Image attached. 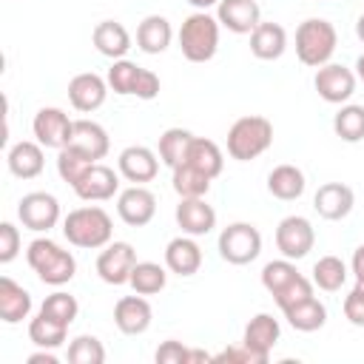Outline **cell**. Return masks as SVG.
<instances>
[{"mask_svg": "<svg viewBox=\"0 0 364 364\" xmlns=\"http://www.w3.org/2000/svg\"><path fill=\"white\" fill-rule=\"evenodd\" d=\"M151 318H154V310H151L148 299L139 296V293L136 296H122L114 304V324L125 336H142L151 327Z\"/></svg>", "mask_w": 364, "mask_h": 364, "instance_id": "16", "label": "cell"}, {"mask_svg": "<svg viewBox=\"0 0 364 364\" xmlns=\"http://www.w3.org/2000/svg\"><path fill=\"white\" fill-rule=\"evenodd\" d=\"M188 165H193L196 171H202L205 176L216 179L225 168V156L219 151V145L213 139H205V136H193L191 148H188V156H185Z\"/></svg>", "mask_w": 364, "mask_h": 364, "instance_id": "30", "label": "cell"}, {"mask_svg": "<svg viewBox=\"0 0 364 364\" xmlns=\"http://www.w3.org/2000/svg\"><path fill=\"white\" fill-rule=\"evenodd\" d=\"M117 213L125 225L145 228L156 213V196L142 185H131L117 193Z\"/></svg>", "mask_w": 364, "mask_h": 364, "instance_id": "13", "label": "cell"}, {"mask_svg": "<svg viewBox=\"0 0 364 364\" xmlns=\"http://www.w3.org/2000/svg\"><path fill=\"white\" fill-rule=\"evenodd\" d=\"M282 313H284L287 324L293 330H299V333H316V330H321L327 324V307L316 296H310L304 301H296V304L284 307Z\"/></svg>", "mask_w": 364, "mask_h": 364, "instance_id": "27", "label": "cell"}, {"mask_svg": "<svg viewBox=\"0 0 364 364\" xmlns=\"http://www.w3.org/2000/svg\"><path fill=\"white\" fill-rule=\"evenodd\" d=\"M310 296H313V279L299 276V279L290 282L284 290H279V293L273 296V301L279 304V310H284V307H290V304H296V301H304V299H310Z\"/></svg>", "mask_w": 364, "mask_h": 364, "instance_id": "42", "label": "cell"}, {"mask_svg": "<svg viewBox=\"0 0 364 364\" xmlns=\"http://www.w3.org/2000/svg\"><path fill=\"white\" fill-rule=\"evenodd\" d=\"M279 336H282L279 321H276L270 313H256V316L247 321V327H245L242 344L250 347L253 353H259V355L267 361V358H270V350H273L276 341H279Z\"/></svg>", "mask_w": 364, "mask_h": 364, "instance_id": "22", "label": "cell"}, {"mask_svg": "<svg viewBox=\"0 0 364 364\" xmlns=\"http://www.w3.org/2000/svg\"><path fill=\"white\" fill-rule=\"evenodd\" d=\"M105 347L97 336H77L68 344V364H102Z\"/></svg>", "mask_w": 364, "mask_h": 364, "instance_id": "41", "label": "cell"}, {"mask_svg": "<svg viewBox=\"0 0 364 364\" xmlns=\"http://www.w3.org/2000/svg\"><path fill=\"white\" fill-rule=\"evenodd\" d=\"M307 188V179H304V171L296 168V165H276L270 173H267V191L282 199V202H293L304 193Z\"/></svg>", "mask_w": 364, "mask_h": 364, "instance_id": "29", "label": "cell"}, {"mask_svg": "<svg viewBox=\"0 0 364 364\" xmlns=\"http://www.w3.org/2000/svg\"><path fill=\"white\" fill-rule=\"evenodd\" d=\"M355 71H350L347 65L341 63H327L321 68H316V77H313V85L318 91V97L330 105H341L347 102L353 94H355Z\"/></svg>", "mask_w": 364, "mask_h": 364, "instance_id": "10", "label": "cell"}, {"mask_svg": "<svg viewBox=\"0 0 364 364\" xmlns=\"http://www.w3.org/2000/svg\"><path fill=\"white\" fill-rule=\"evenodd\" d=\"M344 318L355 327H364V293H358L355 287L344 296Z\"/></svg>", "mask_w": 364, "mask_h": 364, "instance_id": "46", "label": "cell"}, {"mask_svg": "<svg viewBox=\"0 0 364 364\" xmlns=\"http://www.w3.org/2000/svg\"><path fill=\"white\" fill-rule=\"evenodd\" d=\"M355 290H358V293H364V279H355Z\"/></svg>", "mask_w": 364, "mask_h": 364, "instance_id": "53", "label": "cell"}, {"mask_svg": "<svg viewBox=\"0 0 364 364\" xmlns=\"http://www.w3.org/2000/svg\"><path fill=\"white\" fill-rule=\"evenodd\" d=\"M179 48L188 63H208L219 48V20L208 11H193L182 20Z\"/></svg>", "mask_w": 364, "mask_h": 364, "instance_id": "5", "label": "cell"}, {"mask_svg": "<svg viewBox=\"0 0 364 364\" xmlns=\"http://www.w3.org/2000/svg\"><path fill=\"white\" fill-rule=\"evenodd\" d=\"M117 171H119V176H125L128 182L145 185V182H151V179L159 173V159H156V154H154L151 148H145V145H128V148L119 154V159H117Z\"/></svg>", "mask_w": 364, "mask_h": 364, "instance_id": "17", "label": "cell"}, {"mask_svg": "<svg viewBox=\"0 0 364 364\" xmlns=\"http://www.w3.org/2000/svg\"><path fill=\"white\" fill-rule=\"evenodd\" d=\"M350 270L355 279H364V245H358L353 250V262H350Z\"/></svg>", "mask_w": 364, "mask_h": 364, "instance_id": "49", "label": "cell"}, {"mask_svg": "<svg viewBox=\"0 0 364 364\" xmlns=\"http://www.w3.org/2000/svg\"><path fill=\"white\" fill-rule=\"evenodd\" d=\"M262 253V233L250 222H233L219 233V256L228 264H250Z\"/></svg>", "mask_w": 364, "mask_h": 364, "instance_id": "6", "label": "cell"}, {"mask_svg": "<svg viewBox=\"0 0 364 364\" xmlns=\"http://www.w3.org/2000/svg\"><path fill=\"white\" fill-rule=\"evenodd\" d=\"M91 165H94V159H88L85 154L74 151L71 145L60 148V154H57V173H60V179H63V182H68L71 188L80 182V176H82Z\"/></svg>", "mask_w": 364, "mask_h": 364, "instance_id": "39", "label": "cell"}, {"mask_svg": "<svg viewBox=\"0 0 364 364\" xmlns=\"http://www.w3.org/2000/svg\"><path fill=\"white\" fill-rule=\"evenodd\" d=\"M17 253H20V230L11 222H3L0 225V262L9 264Z\"/></svg>", "mask_w": 364, "mask_h": 364, "instance_id": "44", "label": "cell"}, {"mask_svg": "<svg viewBox=\"0 0 364 364\" xmlns=\"http://www.w3.org/2000/svg\"><path fill=\"white\" fill-rule=\"evenodd\" d=\"M173 216H176V225L182 228V233H188V236H208L216 228V210L205 202V196L179 199Z\"/></svg>", "mask_w": 364, "mask_h": 364, "instance_id": "18", "label": "cell"}, {"mask_svg": "<svg viewBox=\"0 0 364 364\" xmlns=\"http://www.w3.org/2000/svg\"><path fill=\"white\" fill-rule=\"evenodd\" d=\"M316 245V230L304 216H284L276 225V247L284 259H304Z\"/></svg>", "mask_w": 364, "mask_h": 364, "instance_id": "8", "label": "cell"}, {"mask_svg": "<svg viewBox=\"0 0 364 364\" xmlns=\"http://www.w3.org/2000/svg\"><path fill=\"white\" fill-rule=\"evenodd\" d=\"M40 313L68 327V324L77 318V313H80V304H77V299H74L71 293H65V290H57V293L46 296V301L40 304Z\"/></svg>", "mask_w": 364, "mask_h": 364, "instance_id": "40", "label": "cell"}, {"mask_svg": "<svg viewBox=\"0 0 364 364\" xmlns=\"http://www.w3.org/2000/svg\"><path fill=\"white\" fill-rule=\"evenodd\" d=\"M31 131L37 136V142L43 148H65L71 142V131H74V119L63 111V108H40L31 119Z\"/></svg>", "mask_w": 364, "mask_h": 364, "instance_id": "11", "label": "cell"}, {"mask_svg": "<svg viewBox=\"0 0 364 364\" xmlns=\"http://www.w3.org/2000/svg\"><path fill=\"white\" fill-rule=\"evenodd\" d=\"M134 264H136V250L128 242H108L97 256V276L105 284L119 287L131 282Z\"/></svg>", "mask_w": 364, "mask_h": 364, "instance_id": "9", "label": "cell"}, {"mask_svg": "<svg viewBox=\"0 0 364 364\" xmlns=\"http://www.w3.org/2000/svg\"><path fill=\"white\" fill-rule=\"evenodd\" d=\"M191 142H193V134L188 128H168V131H162V136H159V159L173 171L176 165L185 162Z\"/></svg>", "mask_w": 364, "mask_h": 364, "instance_id": "32", "label": "cell"}, {"mask_svg": "<svg viewBox=\"0 0 364 364\" xmlns=\"http://www.w3.org/2000/svg\"><path fill=\"white\" fill-rule=\"evenodd\" d=\"M63 236L82 250H100L114 239V222L100 205H82L63 219Z\"/></svg>", "mask_w": 364, "mask_h": 364, "instance_id": "1", "label": "cell"}, {"mask_svg": "<svg viewBox=\"0 0 364 364\" xmlns=\"http://www.w3.org/2000/svg\"><path fill=\"white\" fill-rule=\"evenodd\" d=\"M336 43H338V34L330 20L307 17L296 28V57L310 68L327 65L330 57L336 54Z\"/></svg>", "mask_w": 364, "mask_h": 364, "instance_id": "4", "label": "cell"}, {"mask_svg": "<svg viewBox=\"0 0 364 364\" xmlns=\"http://www.w3.org/2000/svg\"><path fill=\"white\" fill-rule=\"evenodd\" d=\"M156 94H159V77H156L154 71L142 68V74H139V80H136L134 97H139V100H154Z\"/></svg>", "mask_w": 364, "mask_h": 364, "instance_id": "47", "label": "cell"}, {"mask_svg": "<svg viewBox=\"0 0 364 364\" xmlns=\"http://www.w3.org/2000/svg\"><path fill=\"white\" fill-rule=\"evenodd\" d=\"M65 336H68V327L37 313L31 321H28V338L34 347H46V350H57L65 344Z\"/></svg>", "mask_w": 364, "mask_h": 364, "instance_id": "31", "label": "cell"}, {"mask_svg": "<svg viewBox=\"0 0 364 364\" xmlns=\"http://www.w3.org/2000/svg\"><path fill=\"white\" fill-rule=\"evenodd\" d=\"M108 97V80H102L94 71H82L77 77H71L68 82V102L80 111V114H91L97 111Z\"/></svg>", "mask_w": 364, "mask_h": 364, "instance_id": "15", "label": "cell"}, {"mask_svg": "<svg viewBox=\"0 0 364 364\" xmlns=\"http://www.w3.org/2000/svg\"><path fill=\"white\" fill-rule=\"evenodd\" d=\"M188 3H191V6H196L199 11H208L210 6H219V0H188Z\"/></svg>", "mask_w": 364, "mask_h": 364, "instance_id": "50", "label": "cell"}, {"mask_svg": "<svg viewBox=\"0 0 364 364\" xmlns=\"http://www.w3.org/2000/svg\"><path fill=\"white\" fill-rule=\"evenodd\" d=\"M139 74H142V68H139L136 63H131V60L122 57V60H114V63H111L105 80H108V88H111L114 94L128 97V94L136 91V80H139Z\"/></svg>", "mask_w": 364, "mask_h": 364, "instance_id": "37", "label": "cell"}, {"mask_svg": "<svg viewBox=\"0 0 364 364\" xmlns=\"http://www.w3.org/2000/svg\"><path fill=\"white\" fill-rule=\"evenodd\" d=\"M301 273L296 270V264H293V259H276V262H267L264 267H262V284H264V290L270 293V296H276L279 290H284L290 282H296Z\"/></svg>", "mask_w": 364, "mask_h": 364, "instance_id": "38", "label": "cell"}, {"mask_svg": "<svg viewBox=\"0 0 364 364\" xmlns=\"http://www.w3.org/2000/svg\"><path fill=\"white\" fill-rule=\"evenodd\" d=\"M355 37H358V40L364 43V14H361V17L355 20Z\"/></svg>", "mask_w": 364, "mask_h": 364, "instance_id": "52", "label": "cell"}, {"mask_svg": "<svg viewBox=\"0 0 364 364\" xmlns=\"http://www.w3.org/2000/svg\"><path fill=\"white\" fill-rule=\"evenodd\" d=\"M26 262H28V267L37 273V279H40L43 284H51V287L68 284V282L74 279V273H77V259H74V253L65 250V247H60V245H57L54 239H48V236H40V239H34V242L28 245Z\"/></svg>", "mask_w": 364, "mask_h": 364, "instance_id": "2", "label": "cell"}, {"mask_svg": "<svg viewBox=\"0 0 364 364\" xmlns=\"http://www.w3.org/2000/svg\"><path fill=\"white\" fill-rule=\"evenodd\" d=\"M347 264L338 259V256H321L316 264H313V284L324 293H336L344 287L347 282Z\"/></svg>", "mask_w": 364, "mask_h": 364, "instance_id": "34", "label": "cell"}, {"mask_svg": "<svg viewBox=\"0 0 364 364\" xmlns=\"http://www.w3.org/2000/svg\"><path fill=\"white\" fill-rule=\"evenodd\" d=\"M6 162H9V171L17 179H34V176L43 173V165H46L43 145L40 142H31V139H20V142H14L9 148Z\"/></svg>", "mask_w": 364, "mask_h": 364, "instance_id": "23", "label": "cell"}, {"mask_svg": "<svg viewBox=\"0 0 364 364\" xmlns=\"http://www.w3.org/2000/svg\"><path fill=\"white\" fill-rule=\"evenodd\" d=\"M213 361H228V364H267L259 353H253L250 347H245V344H236V347H228V350H222L219 355H213Z\"/></svg>", "mask_w": 364, "mask_h": 364, "instance_id": "45", "label": "cell"}, {"mask_svg": "<svg viewBox=\"0 0 364 364\" xmlns=\"http://www.w3.org/2000/svg\"><path fill=\"white\" fill-rule=\"evenodd\" d=\"M273 145V122L267 117L250 114L239 117L228 131V154L236 162H250Z\"/></svg>", "mask_w": 364, "mask_h": 364, "instance_id": "3", "label": "cell"}, {"mask_svg": "<svg viewBox=\"0 0 364 364\" xmlns=\"http://www.w3.org/2000/svg\"><path fill=\"white\" fill-rule=\"evenodd\" d=\"M287 48V31L279 23H259L250 31V54L256 60H279Z\"/></svg>", "mask_w": 364, "mask_h": 364, "instance_id": "26", "label": "cell"}, {"mask_svg": "<svg viewBox=\"0 0 364 364\" xmlns=\"http://www.w3.org/2000/svg\"><path fill=\"white\" fill-rule=\"evenodd\" d=\"M353 205H355V193L344 182H324V185H318V191L313 196L316 213L327 222H338V219L350 216Z\"/></svg>", "mask_w": 364, "mask_h": 364, "instance_id": "14", "label": "cell"}, {"mask_svg": "<svg viewBox=\"0 0 364 364\" xmlns=\"http://www.w3.org/2000/svg\"><path fill=\"white\" fill-rule=\"evenodd\" d=\"M210 176H205L202 171H196L193 165L182 162L173 168V176H171V185L173 191L179 193V199H193V196H205L210 191Z\"/></svg>", "mask_w": 364, "mask_h": 364, "instance_id": "33", "label": "cell"}, {"mask_svg": "<svg viewBox=\"0 0 364 364\" xmlns=\"http://www.w3.org/2000/svg\"><path fill=\"white\" fill-rule=\"evenodd\" d=\"M17 219L23 222L26 230L34 233H48L60 222V202L54 193L46 191H31L17 202Z\"/></svg>", "mask_w": 364, "mask_h": 364, "instance_id": "7", "label": "cell"}, {"mask_svg": "<svg viewBox=\"0 0 364 364\" xmlns=\"http://www.w3.org/2000/svg\"><path fill=\"white\" fill-rule=\"evenodd\" d=\"M216 20L233 34H250L262 23V11L256 0H219Z\"/></svg>", "mask_w": 364, "mask_h": 364, "instance_id": "19", "label": "cell"}, {"mask_svg": "<svg viewBox=\"0 0 364 364\" xmlns=\"http://www.w3.org/2000/svg\"><path fill=\"white\" fill-rule=\"evenodd\" d=\"M74 193L82 202H108L114 193H119V173L102 162H94L74 185Z\"/></svg>", "mask_w": 364, "mask_h": 364, "instance_id": "12", "label": "cell"}, {"mask_svg": "<svg viewBox=\"0 0 364 364\" xmlns=\"http://www.w3.org/2000/svg\"><path fill=\"white\" fill-rule=\"evenodd\" d=\"M28 316H31V293L14 279L3 276L0 279V318L6 324H20Z\"/></svg>", "mask_w": 364, "mask_h": 364, "instance_id": "25", "label": "cell"}, {"mask_svg": "<svg viewBox=\"0 0 364 364\" xmlns=\"http://www.w3.org/2000/svg\"><path fill=\"white\" fill-rule=\"evenodd\" d=\"M26 361H28V364H57V355H54V350L40 347V350H37V353H31Z\"/></svg>", "mask_w": 364, "mask_h": 364, "instance_id": "48", "label": "cell"}, {"mask_svg": "<svg viewBox=\"0 0 364 364\" xmlns=\"http://www.w3.org/2000/svg\"><path fill=\"white\" fill-rule=\"evenodd\" d=\"M91 40H94V48L102 54V57H111V60H122L131 48V34L122 23L117 20H102L94 26L91 31Z\"/></svg>", "mask_w": 364, "mask_h": 364, "instance_id": "24", "label": "cell"}, {"mask_svg": "<svg viewBox=\"0 0 364 364\" xmlns=\"http://www.w3.org/2000/svg\"><path fill=\"white\" fill-rule=\"evenodd\" d=\"M74 151L85 154L88 159L100 162L105 159V154L111 151V139H108V131L94 122V119H74V131H71V142H68Z\"/></svg>", "mask_w": 364, "mask_h": 364, "instance_id": "21", "label": "cell"}, {"mask_svg": "<svg viewBox=\"0 0 364 364\" xmlns=\"http://www.w3.org/2000/svg\"><path fill=\"white\" fill-rule=\"evenodd\" d=\"M173 40V28L162 14H148L136 26V46L145 54H162Z\"/></svg>", "mask_w": 364, "mask_h": 364, "instance_id": "28", "label": "cell"}, {"mask_svg": "<svg viewBox=\"0 0 364 364\" xmlns=\"http://www.w3.org/2000/svg\"><path fill=\"white\" fill-rule=\"evenodd\" d=\"M165 282H168V273H165L162 264H156V262H136L134 270H131V282L128 284L139 296H154V293L165 290Z\"/></svg>", "mask_w": 364, "mask_h": 364, "instance_id": "35", "label": "cell"}, {"mask_svg": "<svg viewBox=\"0 0 364 364\" xmlns=\"http://www.w3.org/2000/svg\"><path fill=\"white\" fill-rule=\"evenodd\" d=\"M355 77L364 82V54H358V60H355Z\"/></svg>", "mask_w": 364, "mask_h": 364, "instance_id": "51", "label": "cell"}, {"mask_svg": "<svg viewBox=\"0 0 364 364\" xmlns=\"http://www.w3.org/2000/svg\"><path fill=\"white\" fill-rule=\"evenodd\" d=\"M333 131L344 142H361L364 139V105H341L333 117Z\"/></svg>", "mask_w": 364, "mask_h": 364, "instance_id": "36", "label": "cell"}, {"mask_svg": "<svg viewBox=\"0 0 364 364\" xmlns=\"http://www.w3.org/2000/svg\"><path fill=\"white\" fill-rule=\"evenodd\" d=\"M156 364H191V350L176 341V338H168L156 347Z\"/></svg>", "mask_w": 364, "mask_h": 364, "instance_id": "43", "label": "cell"}, {"mask_svg": "<svg viewBox=\"0 0 364 364\" xmlns=\"http://www.w3.org/2000/svg\"><path fill=\"white\" fill-rule=\"evenodd\" d=\"M165 267L176 276H193L202 267V247L196 245V236H176L165 245Z\"/></svg>", "mask_w": 364, "mask_h": 364, "instance_id": "20", "label": "cell"}]
</instances>
